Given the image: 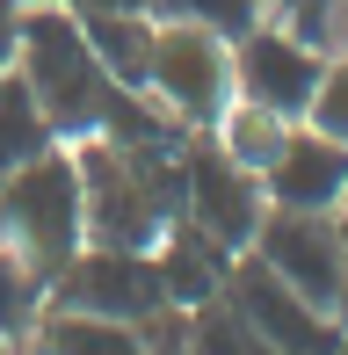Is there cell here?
Returning a JSON list of instances; mask_svg holds the SVG:
<instances>
[{"instance_id": "6da1fadb", "label": "cell", "mask_w": 348, "mask_h": 355, "mask_svg": "<svg viewBox=\"0 0 348 355\" xmlns=\"http://www.w3.org/2000/svg\"><path fill=\"white\" fill-rule=\"evenodd\" d=\"M182 145H116V138L73 145L87 196V247H131V254L160 247V232L182 218Z\"/></svg>"}, {"instance_id": "7a4b0ae2", "label": "cell", "mask_w": 348, "mask_h": 355, "mask_svg": "<svg viewBox=\"0 0 348 355\" xmlns=\"http://www.w3.org/2000/svg\"><path fill=\"white\" fill-rule=\"evenodd\" d=\"M15 80L37 94V109L51 116L58 145H80L109 123L116 109V80L102 73L80 15L66 0H37V8H15Z\"/></svg>"}, {"instance_id": "3957f363", "label": "cell", "mask_w": 348, "mask_h": 355, "mask_svg": "<svg viewBox=\"0 0 348 355\" xmlns=\"http://www.w3.org/2000/svg\"><path fill=\"white\" fill-rule=\"evenodd\" d=\"M0 247L37 283H51L87 247V196H80L73 145H51V153H37L29 167H15L0 182Z\"/></svg>"}, {"instance_id": "277c9868", "label": "cell", "mask_w": 348, "mask_h": 355, "mask_svg": "<svg viewBox=\"0 0 348 355\" xmlns=\"http://www.w3.org/2000/svg\"><path fill=\"white\" fill-rule=\"evenodd\" d=\"M146 94L182 131H211L232 102V44L211 37V29H189V22H153Z\"/></svg>"}, {"instance_id": "5b68a950", "label": "cell", "mask_w": 348, "mask_h": 355, "mask_svg": "<svg viewBox=\"0 0 348 355\" xmlns=\"http://www.w3.org/2000/svg\"><path fill=\"white\" fill-rule=\"evenodd\" d=\"M254 261L268 276H283L297 297H312L320 312L348 319V247H341V211H261Z\"/></svg>"}, {"instance_id": "8992f818", "label": "cell", "mask_w": 348, "mask_h": 355, "mask_svg": "<svg viewBox=\"0 0 348 355\" xmlns=\"http://www.w3.org/2000/svg\"><path fill=\"white\" fill-rule=\"evenodd\" d=\"M44 304L146 327V319L167 312V283H160V261H153V254H131V247H80L51 283H44Z\"/></svg>"}, {"instance_id": "52a82bcc", "label": "cell", "mask_w": 348, "mask_h": 355, "mask_svg": "<svg viewBox=\"0 0 348 355\" xmlns=\"http://www.w3.org/2000/svg\"><path fill=\"white\" fill-rule=\"evenodd\" d=\"M261 211H268L261 174L232 167L211 145V131H189V145H182V225H196L225 254H247L261 232Z\"/></svg>"}, {"instance_id": "ba28073f", "label": "cell", "mask_w": 348, "mask_h": 355, "mask_svg": "<svg viewBox=\"0 0 348 355\" xmlns=\"http://www.w3.org/2000/svg\"><path fill=\"white\" fill-rule=\"evenodd\" d=\"M218 304H232V319H240L261 348H276V355H334V341H341V319L320 312L312 297H297L283 276H268L254 254L232 261Z\"/></svg>"}, {"instance_id": "9c48e42d", "label": "cell", "mask_w": 348, "mask_h": 355, "mask_svg": "<svg viewBox=\"0 0 348 355\" xmlns=\"http://www.w3.org/2000/svg\"><path fill=\"white\" fill-rule=\"evenodd\" d=\"M320 66H327L320 44H305L297 29H283V22L261 15V22L232 44V94L276 109V116H290V123H305L312 87H320Z\"/></svg>"}, {"instance_id": "30bf717a", "label": "cell", "mask_w": 348, "mask_h": 355, "mask_svg": "<svg viewBox=\"0 0 348 355\" xmlns=\"http://www.w3.org/2000/svg\"><path fill=\"white\" fill-rule=\"evenodd\" d=\"M261 189H268L276 211H341L348 203V145L312 131V123H297L283 138L276 167L261 174Z\"/></svg>"}, {"instance_id": "8fae6325", "label": "cell", "mask_w": 348, "mask_h": 355, "mask_svg": "<svg viewBox=\"0 0 348 355\" xmlns=\"http://www.w3.org/2000/svg\"><path fill=\"white\" fill-rule=\"evenodd\" d=\"M153 261H160V283H167V304H174V312H203V304L225 297V276H232L240 254H225L218 239H203L196 225L174 218L167 232H160V247H153Z\"/></svg>"}, {"instance_id": "7c38bea8", "label": "cell", "mask_w": 348, "mask_h": 355, "mask_svg": "<svg viewBox=\"0 0 348 355\" xmlns=\"http://www.w3.org/2000/svg\"><path fill=\"white\" fill-rule=\"evenodd\" d=\"M22 355H153L146 334L123 319H94V312H66V304H37L22 334Z\"/></svg>"}, {"instance_id": "4fadbf2b", "label": "cell", "mask_w": 348, "mask_h": 355, "mask_svg": "<svg viewBox=\"0 0 348 355\" xmlns=\"http://www.w3.org/2000/svg\"><path fill=\"white\" fill-rule=\"evenodd\" d=\"M290 131H297L290 116H276V109H261V102H240V94H232V102H225V116L211 123V145L232 159V167H247V174H268Z\"/></svg>"}, {"instance_id": "5bb4252c", "label": "cell", "mask_w": 348, "mask_h": 355, "mask_svg": "<svg viewBox=\"0 0 348 355\" xmlns=\"http://www.w3.org/2000/svg\"><path fill=\"white\" fill-rule=\"evenodd\" d=\"M94 58H102V73L116 80V87H138L146 94V66H153V15H80Z\"/></svg>"}, {"instance_id": "9a60e30c", "label": "cell", "mask_w": 348, "mask_h": 355, "mask_svg": "<svg viewBox=\"0 0 348 355\" xmlns=\"http://www.w3.org/2000/svg\"><path fill=\"white\" fill-rule=\"evenodd\" d=\"M58 131H51V116L37 109V94L22 87V80H0V182H8L15 167H29L37 153H51Z\"/></svg>"}, {"instance_id": "2e32d148", "label": "cell", "mask_w": 348, "mask_h": 355, "mask_svg": "<svg viewBox=\"0 0 348 355\" xmlns=\"http://www.w3.org/2000/svg\"><path fill=\"white\" fill-rule=\"evenodd\" d=\"M146 15L153 22H189V29H211V37L240 44L268 15V0H146Z\"/></svg>"}, {"instance_id": "e0dca14e", "label": "cell", "mask_w": 348, "mask_h": 355, "mask_svg": "<svg viewBox=\"0 0 348 355\" xmlns=\"http://www.w3.org/2000/svg\"><path fill=\"white\" fill-rule=\"evenodd\" d=\"M268 22L297 29V37H305V44H320V51H341L348 0H268Z\"/></svg>"}, {"instance_id": "ac0fdd59", "label": "cell", "mask_w": 348, "mask_h": 355, "mask_svg": "<svg viewBox=\"0 0 348 355\" xmlns=\"http://www.w3.org/2000/svg\"><path fill=\"white\" fill-rule=\"evenodd\" d=\"M37 304H44V283L29 276L8 247H0V355H8V341H22V334H29Z\"/></svg>"}, {"instance_id": "d6986e66", "label": "cell", "mask_w": 348, "mask_h": 355, "mask_svg": "<svg viewBox=\"0 0 348 355\" xmlns=\"http://www.w3.org/2000/svg\"><path fill=\"white\" fill-rule=\"evenodd\" d=\"M305 123L348 145V44H341V51H327V66H320V87H312Z\"/></svg>"}, {"instance_id": "ffe728a7", "label": "cell", "mask_w": 348, "mask_h": 355, "mask_svg": "<svg viewBox=\"0 0 348 355\" xmlns=\"http://www.w3.org/2000/svg\"><path fill=\"white\" fill-rule=\"evenodd\" d=\"M196 355H276V348H261L254 334L232 319V304L211 319V304H203V334H196Z\"/></svg>"}, {"instance_id": "44dd1931", "label": "cell", "mask_w": 348, "mask_h": 355, "mask_svg": "<svg viewBox=\"0 0 348 355\" xmlns=\"http://www.w3.org/2000/svg\"><path fill=\"white\" fill-rule=\"evenodd\" d=\"M73 15H138L146 0H66Z\"/></svg>"}, {"instance_id": "7402d4cb", "label": "cell", "mask_w": 348, "mask_h": 355, "mask_svg": "<svg viewBox=\"0 0 348 355\" xmlns=\"http://www.w3.org/2000/svg\"><path fill=\"white\" fill-rule=\"evenodd\" d=\"M15 73V8L0 0V80Z\"/></svg>"}, {"instance_id": "603a6c76", "label": "cell", "mask_w": 348, "mask_h": 355, "mask_svg": "<svg viewBox=\"0 0 348 355\" xmlns=\"http://www.w3.org/2000/svg\"><path fill=\"white\" fill-rule=\"evenodd\" d=\"M334 355H348V319H341V341H334Z\"/></svg>"}, {"instance_id": "cb8c5ba5", "label": "cell", "mask_w": 348, "mask_h": 355, "mask_svg": "<svg viewBox=\"0 0 348 355\" xmlns=\"http://www.w3.org/2000/svg\"><path fill=\"white\" fill-rule=\"evenodd\" d=\"M341 247H348V211H341Z\"/></svg>"}, {"instance_id": "d4e9b609", "label": "cell", "mask_w": 348, "mask_h": 355, "mask_svg": "<svg viewBox=\"0 0 348 355\" xmlns=\"http://www.w3.org/2000/svg\"><path fill=\"white\" fill-rule=\"evenodd\" d=\"M8 8H37V0H8Z\"/></svg>"}, {"instance_id": "484cf974", "label": "cell", "mask_w": 348, "mask_h": 355, "mask_svg": "<svg viewBox=\"0 0 348 355\" xmlns=\"http://www.w3.org/2000/svg\"><path fill=\"white\" fill-rule=\"evenodd\" d=\"M341 44H348V29H341Z\"/></svg>"}, {"instance_id": "4316f807", "label": "cell", "mask_w": 348, "mask_h": 355, "mask_svg": "<svg viewBox=\"0 0 348 355\" xmlns=\"http://www.w3.org/2000/svg\"><path fill=\"white\" fill-rule=\"evenodd\" d=\"M341 211H348V203H341Z\"/></svg>"}]
</instances>
